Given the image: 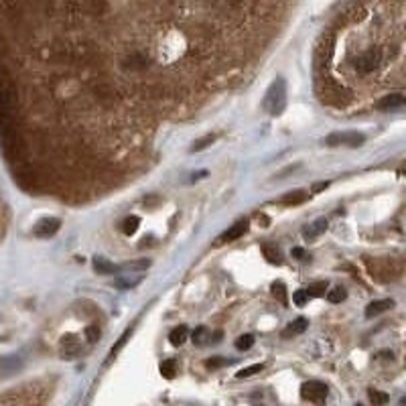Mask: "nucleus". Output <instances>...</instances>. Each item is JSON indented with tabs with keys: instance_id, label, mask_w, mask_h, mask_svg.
I'll use <instances>...</instances> for the list:
<instances>
[{
	"instance_id": "nucleus-6",
	"label": "nucleus",
	"mask_w": 406,
	"mask_h": 406,
	"mask_svg": "<svg viewBox=\"0 0 406 406\" xmlns=\"http://www.w3.org/2000/svg\"><path fill=\"white\" fill-rule=\"evenodd\" d=\"M364 134L360 132H335V134H329V136L325 138V144L327 146H351V149H355V146H360L364 142Z\"/></svg>"
},
{
	"instance_id": "nucleus-18",
	"label": "nucleus",
	"mask_w": 406,
	"mask_h": 406,
	"mask_svg": "<svg viewBox=\"0 0 406 406\" xmlns=\"http://www.w3.org/2000/svg\"><path fill=\"white\" fill-rule=\"evenodd\" d=\"M309 199V193L307 191H290L282 197V203L285 205H299V203H305Z\"/></svg>"
},
{
	"instance_id": "nucleus-20",
	"label": "nucleus",
	"mask_w": 406,
	"mask_h": 406,
	"mask_svg": "<svg viewBox=\"0 0 406 406\" xmlns=\"http://www.w3.org/2000/svg\"><path fill=\"white\" fill-rule=\"evenodd\" d=\"M151 266V260H146V258H140V260H132V262H126L122 264V270H126V272H142Z\"/></svg>"
},
{
	"instance_id": "nucleus-12",
	"label": "nucleus",
	"mask_w": 406,
	"mask_h": 406,
	"mask_svg": "<svg viewBox=\"0 0 406 406\" xmlns=\"http://www.w3.org/2000/svg\"><path fill=\"white\" fill-rule=\"evenodd\" d=\"M392 307H394V301H392V299L374 301V303H370V305L366 307V317H367V319H372V317H376V315H382L384 311L392 309Z\"/></svg>"
},
{
	"instance_id": "nucleus-27",
	"label": "nucleus",
	"mask_w": 406,
	"mask_h": 406,
	"mask_svg": "<svg viewBox=\"0 0 406 406\" xmlns=\"http://www.w3.org/2000/svg\"><path fill=\"white\" fill-rule=\"evenodd\" d=\"M264 370V364H252V366H248V367H242V370L236 374L238 378H250V376H254V374H260Z\"/></svg>"
},
{
	"instance_id": "nucleus-21",
	"label": "nucleus",
	"mask_w": 406,
	"mask_h": 406,
	"mask_svg": "<svg viewBox=\"0 0 406 406\" xmlns=\"http://www.w3.org/2000/svg\"><path fill=\"white\" fill-rule=\"evenodd\" d=\"M209 337H212V333H209V329L203 327V325L197 327V329H195L193 333H191V339H193L195 346H205V343L209 341Z\"/></svg>"
},
{
	"instance_id": "nucleus-31",
	"label": "nucleus",
	"mask_w": 406,
	"mask_h": 406,
	"mask_svg": "<svg viewBox=\"0 0 406 406\" xmlns=\"http://www.w3.org/2000/svg\"><path fill=\"white\" fill-rule=\"evenodd\" d=\"M215 140V134H207V136H203V138H199V140H195L193 142V146H191V151L193 153H197V151H203L205 146H209Z\"/></svg>"
},
{
	"instance_id": "nucleus-35",
	"label": "nucleus",
	"mask_w": 406,
	"mask_h": 406,
	"mask_svg": "<svg viewBox=\"0 0 406 406\" xmlns=\"http://www.w3.org/2000/svg\"><path fill=\"white\" fill-rule=\"evenodd\" d=\"M85 337H88L90 343L97 341V337H100V329H97V325H90L88 329H85Z\"/></svg>"
},
{
	"instance_id": "nucleus-14",
	"label": "nucleus",
	"mask_w": 406,
	"mask_h": 406,
	"mask_svg": "<svg viewBox=\"0 0 406 406\" xmlns=\"http://www.w3.org/2000/svg\"><path fill=\"white\" fill-rule=\"evenodd\" d=\"M402 104H404V96L402 94H388V96H384L382 100L378 102V108L380 110H396Z\"/></svg>"
},
{
	"instance_id": "nucleus-10",
	"label": "nucleus",
	"mask_w": 406,
	"mask_h": 406,
	"mask_svg": "<svg viewBox=\"0 0 406 406\" xmlns=\"http://www.w3.org/2000/svg\"><path fill=\"white\" fill-rule=\"evenodd\" d=\"M122 63H124V67L130 69V71H142V69L149 67V59H146V55H142V53H130V55L124 57Z\"/></svg>"
},
{
	"instance_id": "nucleus-25",
	"label": "nucleus",
	"mask_w": 406,
	"mask_h": 406,
	"mask_svg": "<svg viewBox=\"0 0 406 406\" xmlns=\"http://www.w3.org/2000/svg\"><path fill=\"white\" fill-rule=\"evenodd\" d=\"M140 280H142V276H120L116 280V285L120 289H134V287L140 285Z\"/></svg>"
},
{
	"instance_id": "nucleus-33",
	"label": "nucleus",
	"mask_w": 406,
	"mask_h": 406,
	"mask_svg": "<svg viewBox=\"0 0 406 406\" xmlns=\"http://www.w3.org/2000/svg\"><path fill=\"white\" fill-rule=\"evenodd\" d=\"M230 362L226 360V358H221V355H215V358H212V360H207L205 362V367H209V370H217V367H224V366H228Z\"/></svg>"
},
{
	"instance_id": "nucleus-28",
	"label": "nucleus",
	"mask_w": 406,
	"mask_h": 406,
	"mask_svg": "<svg viewBox=\"0 0 406 406\" xmlns=\"http://www.w3.org/2000/svg\"><path fill=\"white\" fill-rule=\"evenodd\" d=\"M138 226H140V219L136 217V215H130V217H126L124 219V224H122V230H124V233H134L138 230Z\"/></svg>"
},
{
	"instance_id": "nucleus-38",
	"label": "nucleus",
	"mask_w": 406,
	"mask_h": 406,
	"mask_svg": "<svg viewBox=\"0 0 406 406\" xmlns=\"http://www.w3.org/2000/svg\"><path fill=\"white\" fill-rule=\"evenodd\" d=\"M292 256H294V258H305V250L294 248V250H292Z\"/></svg>"
},
{
	"instance_id": "nucleus-4",
	"label": "nucleus",
	"mask_w": 406,
	"mask_h": 406,
	"mask_svg": "<svg viewBox=\"0 0 406 406\" xmlns=\"http://www.w3.org/2000/svg\"><path fill=\"white\" fill-rule=\"evenodd\" d=\"M317 92L319 96H321V100L325 104H333V106H341L343 102H346V92H343V88H339V85H335L331 79H325L317 85Z\"/></svg>"
},
{
	"instance_id": "nucleus-1",
	"label": "nucleus",
	"mask_w": 406,
	"mask_h": 406,
	"mask_svg": "<svg viewBox=\"0 0 406 406\" xmlns=\"http://www.w3.org/2000/svg\"><path fill=\"white\" fill-rule=\"evenodd\" d=\"M17 106H19V92L15 79L4 67H0V112L17 114Z\"/></svg>"
},
{
	"instance_id": "nucleus-15",
	"label": "nucleus",
	"mask_w": 406,
	"mask_h": 406,
	"mask_svg": "<svg viewBox=\"0 0 406 406\" xmlns=\"http://www.w3.org/2000/svg\"><path fill=\"white\" fill-rule=\"evenodd\" d=\"M307 325H309V321H307L305 317H299V319H294L292 323H289V327L282 331V337H294V335H301L305 333V329Z\"/></svg>"
},
{
	"instance_id": "nucleus-22",
	"label": "nucleus",
	"mask_w": 406,
	"mask_h": 406,
	"mask_svg": "<svg viewBox=\"0 0 406 406\" xmlns=\"http://www.w3.org/2000/svg\"><path fill=\"white\" fill-rule=\"evenodd\" d=\"M94 268H96V272H100V274H112V272H116V270H118L114 264H110L108 260H104V258H96Z\"/></svg>"
},
{
	"instance_id": "nucleus-34",
	"label": "nucleus",
	"mask_w": 406,
	"mask_h": 406,
	"mask_svg": "<svg viewBox=\"0 0 406 406\" xmlns=\"http://www.w3.org/2000/svg\"><path fill=\"white\" fill-rule=\"evenodd\" d=\"M128 337H130V331H126V333L122 335L120 339H118V343H116V348H112V351H110V360H114V355H116V353H118V351H120L122 348H124V343H126V339H128Z\"/></svg>"
},
{
	"instance_id": "nucleus-39",
	"label": "nucleus",
	"mask_w": 406,
	"mask_h": 406,
	"mask_svg": "<svg viewBox=\"0 0 406 406\" xmlns=\"http://www.w3.org/2000/svg\"><path fill=\"white\" fill-rule=\"evenodd\" d=\"M209 339H212V343H219V339H221V331H215V333L209 337Z\"/></svg>"
},
{
	"instance_id": "nucleus-29",
	"label": "nucleus",
	"mask_w": 406,
	"mask_h": 406,
	"mask_svg": "<svg viewBox=\"0 0 406 406\" xmlns=\"http://www.w3.org/2000/svg\"><path fill=\"white\" fill-rule=\"evenodd\" d=\"M367 396H370V402L374 406H384L388 402V394H384V392H380V390H370Z\"/></svg>"
},
{
	"instance_id": "nucleus-24",
	"label": "nucleus",
	"mask_w": 406,
	"mask_h": 406,
	"mask_svg": "<svg viewBox=\"0 0 406 406\" xmlns=\"http://www.w3.org/2000/svg\"><path fill=\"white\" fill-rule=\"evenodd\" d=\"M309 297H323V294L327 292V282L325 280H319V282H313V285L305 290Z\"/></svg>"
},
{
	"instance_id": "nucleus-11",
	"label": "nucleus",
	"mask_w": 406,
	"mask_h": 406,
	"mask_svg": "<svg viewBox=\"0 0 406 406\" xmlns=\"http://www.w3.org/2000/svg\"><path fill=\"white\" fill-rule=\"evenodd\" d=\"M327 230V219L325 217H319V219H315L311 226H307L305 230H303V238L305 240H315V238H319L321 233Z\"/></svg>"
},
{
	"instance_id": "nucleus-19",
	"label": "nucleus",
	"mask_w": 406,
	"mask_h": 406,
	"mask_svg": "<svg viewBox=\"0 0 406 406\" xmlns=\"http://www.w3.org/2000/svg\"><path fill=\"white\" fill-rule=\"evenodd\" d=\"M262 254L268 262H272V264H280L282 262V256H280V250L276 248V246L272 244H264L262 246Z\"/></svg>"
},
{
	"instance_id": "nucleus-30",
	"label": "nucleus",
	"mask_w": 406,
	"mask_h": 406,
	"mask_svg": "<svg viewBox=\"0 0 406 406\" xmlns=\"http://www.w3.org/2000/svg\"><path fill=\"white\" fill-rule=\"evenodd\" d=\"M343 299H346V289H343V287H335L331 292H327V301H329V303H333V305L341 303Z\"/></svg>"
},
{
	"instance_id": "nucleus-32",
	"label": "nucleus",
	"mask_w": 406,
	"mask_h": 406,
	"mask_svg": "<svg viewBox=\"0 0 406 406\" xmlns=\"http://www.w3.org/2000/svg\"><path fill=\"white\" fill-rule=\"evenodd\" d=\"M272 294H274V297H276L280 303H285V305H287L289 297H287V289H285V285H282V282H274V285H272Z\"/></svg>"
},
{
	"instance_id": "nucleus-23",
	"label": "nucleus",
	"mask_w": 406,
	"mask_h": 406,
	"mask_svg": "<svg viewBox=\"0 0 406 406\" xmlns=\"http://www.w3.org/2000/svg\"><path fill=\"white\" fill-rule=\"evenodd\" d=\"M331 47H333V37H323V45H319L317 49V61H323V57L327 59L331 53Z\"/></svg>"
},
{
	"instance_id": "nucleus-40",
	"label": "nucleus",
	"mask_w": 406,
	"mask_h": 406,
	"mask_svg": "<svg viewBox=\"0 0 406 406\" xmlns=\"http://www.w3.org/2000/svg\"><path fill=\"white\" fill-rule=\"evenodd\" d=\"M358 406H360V404H358Z\"/></svg>"
},
{
	"instance_id": "nucleus-36",
	"label": "nucleus",
	"mask_w": 406,
	"mask_h": 406,
	"mask_svg": "<svg viewBox=\"0 0 406 406\" xmlns=\"http://www.w3.org/2000/svg\"><path fill=\"white\" fill-rule=\"evenodd\" d=\"M292 301H294V305H299V307H303L307 301H309V294H307L305 290H297L292 294Z\"/></svg>"
},
{
	"instance_id": "nucleus-3",
	"label": "nucleus",
	"mask_w": 406,
	"mask_h": 406,
	"mask_svg": "<svg viewBox=\"0 0 406 406\" xmlns=\"http://www.w3.org/2000/svg\"><path fill=\"white\" fill-rule=\"evenodd\" d=\"M351 65L358 73L367 76V73L376 71L380 65H382V53H380V49H366V51H362L358 57L351 59Z\"/></svg>"
},
{
	"instance_id": "nucleus-7",
	"label": "nucleus",
	"mask_w": 406,
	"mask_h": 406,
	"mask_svg": "<svg viewBox=\"0 0 406 406\" xmlns=\"http://www.w3.org/2000/svg\"><path fill=\"white\" fill-rule=\"evenodd\" d=\"M92 92L97 97V102L104 106H114L116 104V90L112 88V83H108L104 79H94L92 81Z\"/></svg>"
},
{
	"instance_id": "nucleus-2",
	"label": "nucleus",
	"mask_w": 406,
	"mask_h": 406,
	"mask_svg": "<svg viewBox=\"0 0 406 406\" xmlns=\"http://www.w3.org/2000/svg\"><path fill=\"white\" fill-rule=\"evenodd\" d=\"M287 104V85L282 79H276L272 85L268 88L266 97H264V108L268 110L272 116H278Z\"/></svg>"
},
{
	"instance_id": "nucleus-17",
	"label": "nucleus",
	"mask_w": 406,
	"mask_h": 406,
	"mask_svg": "<svg viewBox=\"0 0 406 406\" xmlns=\"http://www.w3.org/2000/svg\"><path fill=\"white\" fill-rule=\"evenodd\" d=\"M158 370H161V374H163V378H167V380H173L175 376H177V372H179V362L177 360H165L161 366H158Z\"/></svg>"
},
{
	"instance_id": "nucleus-26",
	"label": "nucleus",
	"mask_w": 406,
	"mask_h": 406,
	"mask_svg": "<svg viewBox=\"0 0 406 406\" xmlns=\"http://www.w3.org/2000/svg\"><path fill=\"white\" fill-rule=\"evenodd\" d=\"M252 346H254V335H250V333L240 335L236 339V349H240V351H248Z\"/></svg>"
},
{
	"instance_id": "nucleus-37",
	"label": "nucleus",
	"mask_w": 406,
	"mask_h": 406,
	"mask_svg": "<svg viewBox=\"0 0 406 406\" xmlns=\"http://www.w3.org/2000/svg\"><path fill=\"white\" fill-rule=\"evenodd\" d=\"M329 187V183L327 181H323V183H315L313 185V193H319V191H325Z\"/></svg>"
},
{
	"instance_id": "nucleus-9",
	"label": "nucleus",
	"mask_w": 406,
	"mask_h": 406,
	"mask_svg": "<svg viewBox=\"0 0 406 406\" xmlns=\"http://www.w3.org/2000/svg\"><path fill=\"white\" fill-rule=\"evenodd\" d=\"M246 232H248V219H238L232 228H228V232H226L224 236H221V238L217 240V244H228V242H233V240L242 238Z\"/></svg>"
},
{
	"instance_id": "nucleus-16",
	"label": "nucleus",
	"mask_w": 406,
	"mask_h": 406,
	"mask_svg": "<svg viewBox=\"0 0 406 406\" xmlns=\"http://www.w3.org/2000/svg\"><path fill=\"white\" fill-rule=\"evenodd\" d=\"M187 337H189V329L185 325H179L169 333V341L173 343V346H183V343L187 341Z\"/></svg>"
},
{
	"instance_id": "nucleus-5",
	"label": "nucleus",
	"mask_w": 406,
	"mask_h": 406,
	"mask_svg": "<svg viewBox=\"0 0 406 406\" xmlns=\"http://www.w3.org/2000/svg\"><path fill=\"white\" fill-rule=\"evenodd\" d=\"M301 398L307 402H315V404H323L327 398V386L319 380H311V382H305L301 388Z\"/></svg>"
},
{
	"instance_id": "nucleus-8",
	"label": "nucleus",
	"mask_w": 406,
	"mask_h": 406,
	"mask_svg": "<svg viewBox=\"0 0 406 406\" xmlns=\"http://www.w3.org/2000/svg\"><path fill=\"white\" fill-rule=\"evenodd\" d=\"M59 228H61V221L57 217H43L35 224V236L49 238V236H53V233H57Z\"/></svg>"
},
{
	"instance_id": "nucleus-13",
	"label": "nucleus",
	"mask_w": 406,
	"mask_h": 406,
	"mask_svg": "<svg viewBox=\"0 0 406 406\" xmlns=\"http://www.w3.org/2000/svg\"><path fill=\"white\" fill-rule=\"evenodd\" d=\"M77 351H79V343L76 341L73 335H67L61 339V355H63V358L71 360L73 355H77Z\"/></svg>"
}]
</instances>
